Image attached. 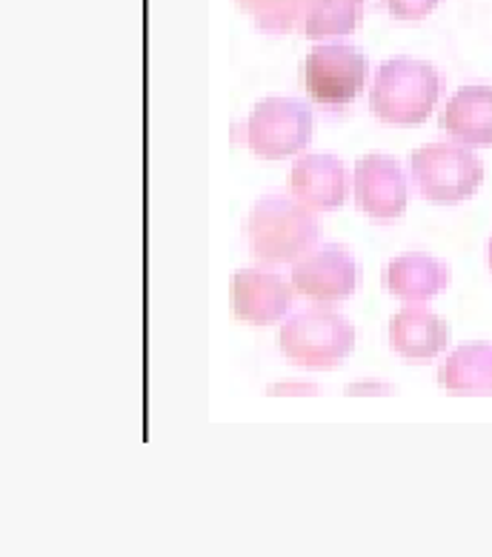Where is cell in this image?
I'll return each instance as SVG.
<instances>
[{
  "label": "cell",
  "instance_id": "obj_1",
  "mask_svg": "<svg viewBox=\"0 0 492 557\" xmlns=\"http://www.w3.org/2000/svg\"><path fill=\"white\" fill-rule=\"evenodd\" d=\"M444 92V77L435 66L395 58L376 72L369 89V107L378 121L393 126H418L430 117Z\"/></svg>",
  "mask_w": 492,
  "mask_h": 557
},
{
  "label": "cell",
  "instance_id": "obj_2",
  "mask_svg": "<svg viewBox=\"0 0 492 557\" xmlns=\"http://www.w3.org/2000/svg\"><path fill=\"white\" fill-rule=\"evenodd\" d=\"M318 235L312 209L284 195H267L246 218L249 249L263 263H293L316 246Z\"/></svg>",
  "mask_w": 492,
  "mask_h": 557
},
{
  "label": "cell",
  "instance_id": "obj_3",
  "mask_svg": "<svg viewBox=\"0 0 492 557\" xmlns=\"http://www.w3.org/2000/svg\"><path fill=\"white\" fill-rule=\"evenodd\" d=\"M278 346L298 367L332 369L353 355L355 329L330 306H312L281 326Z\"/></svg>",
  "mask_w": 492,
  "mask_h": 557
},
{
  "label": "cell",
  "instance_id": "obj_4",
  "mask_svg": "<svg viewBox=\"0 0 492 557\" xmlns=\"http://www.w3.org/2000/svg\"><path fill=\"white\" fill-rule=\"evenodd\" d=\"M413 177L423 198L439 207H453L476 195L484 181V163L467 146L430 144L413 152Z\"/></svg>",
  "mask_w": 492,
  "mask_h": 557
},
{
  "label": "cell",
  "instance_id": "obj_5",
  "mask_svg": "<svg viewBox=\"0 0 492 557\" xmlns=\"http://www.w3.org/2000/svg\"><path fill=\"white\" fill-rule=\"evenodd\" d=\"M312 138V109L295 98H267L246 121V144L263 161L298 154Z\"/></svg>",
  "mask_w": 492,
  "mask_h": 557
},
{
  "label": "cell",
  "instance_id": "obj_6",
  "mask_svg": "<svg viewBox=\"0 0 492 557\" xmlns=\"http://www.w3.org/2000/svg\"><path fill=\"white\" fill-rule=\"evenodd\" d=\"M367 81V58L358 49L316 47L304 61V89L318 107H346L361 95Z\"/></svg>",
  "mask_w": 492,
  "mask_h": 557
},
{
  "label": "cell",
  "instance_id": "obj_7",
  "mask_svg": "<svg viewBox=\"0 0 492 557\" xmlns=\"http://www.w3.org/2000/svg\"><path fill=\"white\" fill-rule=\"evenodd\" d=\"M355 203L376 221L401 218L409 203V184L401 163L381 152L364 154L355 163Z\"/></svg>",
  "mask_w": 492,
  "mask_h": 557
},
{
  "label": "cell",
  "instance_id": "obj_8",
  "mask_svg": "<svg viewBox=\"0 0 492 557\" xmlns=\"http://www.w3.org/2000/svg\"><path fill=\"white\" fill-rule=\"evenodd\" d=\"M358 286V263L341 246H323L318 252L298 260L293 269V289L309 300H332L349 298Z\"/></svg>",
  "mask_w": 492,
  "mask_h": 557
},
{
  "label": "cell",
  "instance_id": "obj_9",
  "mask_svg": "<svg viewBox=\"0 0 492 557\" xmlns=\"http://www.w3.org/2000/svg\"><path fill=\"white\" fill-rule=\"evenodd\" d=\"M232 314L244 323L255 326H270L281 321L290 309L293 289L272 272L263 269H241L232 275L230 283Z\"/></svg>",
  "mask_w": 492,
  "mask_h": 557
},
{
  "label": "cell",
  "instance_id": "obj_10",
  "mask_svg": "<svg viewBox=\"0 0 492 557\" xmlns=\"http://www.w3.org/2000/svg\"><path fill=\"white\" fill-rule=\"evenodd\" d=\"M286 189L312 212L341 209L346 200V169L332 154H304L290 172Z\"/></svg>",
  "mask_w": 492,
  "mask_h": 557
},
{
  "label": "cell",
  "instance_id": "obj_11",
  "mask_svg": "<svg viewBox=\"0 0 492 557\" xmlns=\"http://www.w3.org/2000/svg\"><path fill=\"white\" fill-rule=\"evenodd\" d=\"M450 326L423 306H404L390 321V344L407 360H430L446 349Z\"/></svg>",
  "mask_w": 492,
  "mask_h": 557
},
{
  "label": "cell",
  "instance_id": "obj_12",
  "mask_svg": "<svg viewBox=\"0 0 492 557\" xmlns=\"http://www.w3.org/2000/svg\"><path fill=\"white\" fill-rule=\"evenodd\" d=\"M441 129L467 146H492V86H464L446 103Z\"/></svg>",
  "mask_w": 492,
  "mask_h": 557
},
{
  "label": "cell",
  "instance_id": "obj_13",
  "mask_svg": "<svg viewBox=\"0 0 492 557\" xmlns=\"http://www.w3.org/2000/svg\"><path fill=\"white\" fill-rule=\"evenodd\" d=\"M446 281H450V272L444 263L423 252L401 255L386 267L384 275L386 292H393L395 298L407 300V304L430 300L432 295L446 289Z\"/></svg>",
  "mask_w": 492,
  "mask_h": 557
},
{
  "label": "cell",
  "instance_id": "obj_14",
  "mask_svg": "<svg viewBox=\"0 0 492 557\" xmlns=\"http://www.w3.org/2000/svg\"><path fill=\"white\" fill-rule=\"evenodd\" d=\"M439 383L450 395L492 397V344H464L444 360Z\"/></svg>",
  "mask_w": 492,
  "mask_h": 557
},
{
  "label": "cell",
  "instance_id": "obj_15",
  "mask_svg": "<svg viewBox=\"0 0 492 557\" xmlns=\"http://www.w3.org/2000/svg\"><path fill=\"white\" fill-rule=\"evenodd\" d=\"M364 0H307L304 32L309 38H344L361 21Z\"/></svg>",
  "mask_w": 492,
  "mask_h": 557
},
{
  "label": "cell",
  "instance_id": "obj_16",
  "mask_svg": "<svg viewBox=\"0 0 492 557\" xmlns=\"http://www.w3.org/2000/svg\"><path fill=\"white\" fill-rule=\"evenodd\" d=\"M238 7L253 17L258 29L275 35L293 32L307 15V0H238Z\"/></svg>",
  "mask_w": 492,
  "mask_h": 557
},
{
  "label": "cell",
  "instance_id": "obj_17",
  "mask_svg": "<svg viewBox=\"0 0 492 557\" xmlns=\"http://www.w3.org/2000/svg\"><path fill=\"white\" fill-rule=\"evenodd\" d=\"M441 0H386V9L401 21H421L439 7Z\"/></svg>",
  "mask_w": 492,
  "mask_h": 557
},
{
  "label": "cell",
  "instance_id": "obj_18",
  "mask_svg": "<svg viewBox=\"0 0 492 557\" xmlns=\"http://www.w3.org/2000/svg\"><path fill=\"white\" fill-rule=\"evenodd\" d=\"M346 395H395V386L386 381H358L346 389Z\"/></svg>",
  "mask_w": 492,
  "mask_h": 557
},
{
  "label": "cell",
  "instance_id": "obj_19",
  "mask_svg": "<svg viewBox=\"0 0 492 557\" xmlns=\"http://www.w3.org/2000/svg\"><path fill=\"white\" fill-rule=\"evenodd\" d=\"M270 395H318V389L307 381H284L281 386H272Z\"/></svg>",
  "mask_w": 492,
  "mask_h": 557
},
{
  "label": "cell",
  "instance_id": "obj_20",
  "mask_svg": "<svg viewBox=\"0 0 492 557\" xmlns=\"http://www.w3.org/2000/svg\"><path fill=\"white\" fill-rule=\"evenodd\" d=\"M487 258H490V269H492V240H490V249H487Z\"/></svg>",
  "mask_w": 492,
  "mask_h": 557
}]
</instances>
